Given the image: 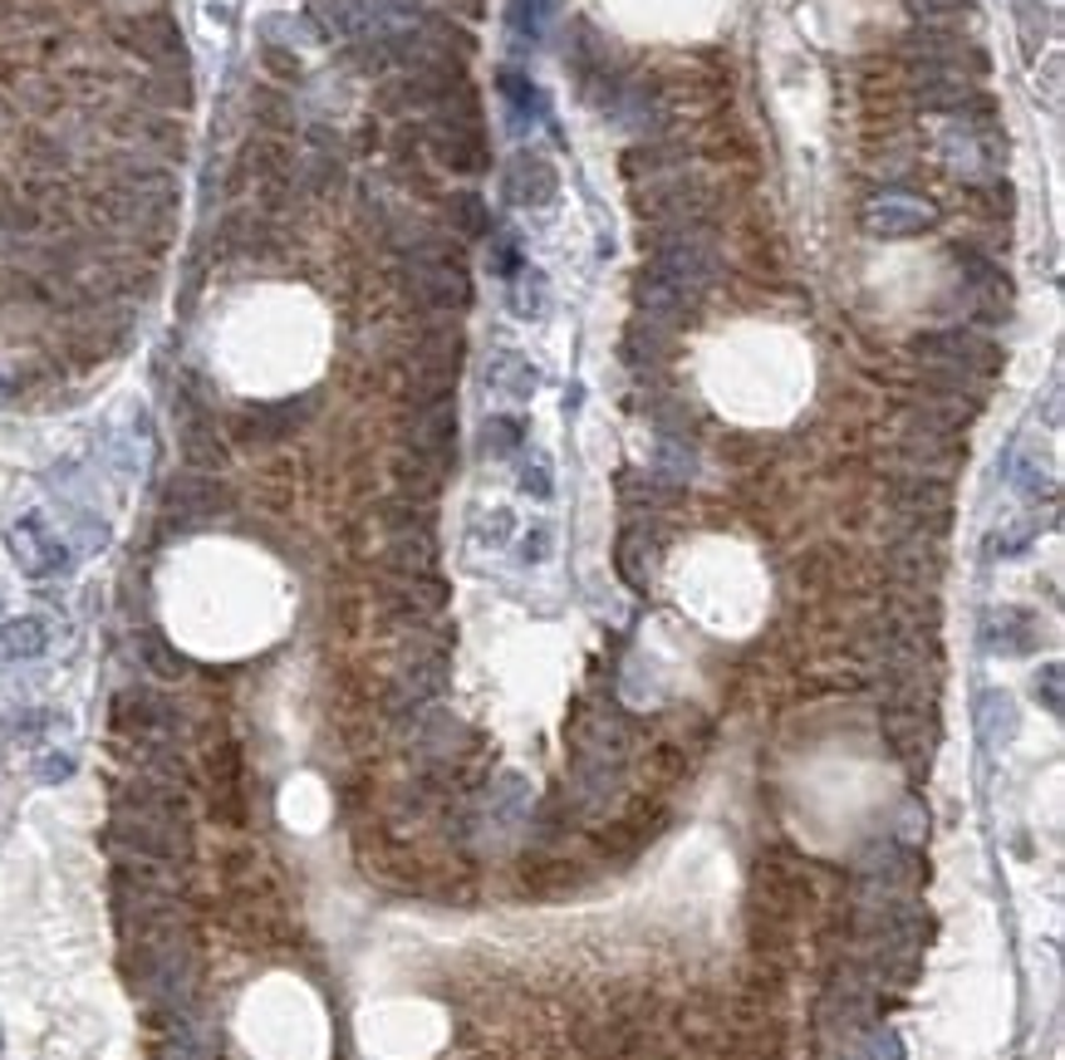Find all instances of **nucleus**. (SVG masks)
Instances as JSON below:
<instances>
[{
	"instance_id": "nucleus-2",
	"label": "nucleus",
	"mask_w": 1065,
	"mask_h": 1060,
	"mask_svg": "<svg viewBox=\"0 0 1065 1060\" xmlns=\"http://www.w3.org/2000/svg\"><path fill=\"white\" fill-rule=\"evenodd\" d=\"M977 732H983L987 747H1007L1017 737V702L1007 692H983V702H977Z\"/></svg>"
},
{
	"instance_id": "nucleus-4",
	"label": "nucleus",
	"mask_w": 1065,
	"mask_h": 1060,
	"mask_svg": "<svg viewBox=\"0 0 1065 1060\" xmlns=\"http://www.w3.org/2000/svg\"><path fill=\"white\" fill-rule=\"evenodd\" d=\"M491 383H497L506 398H531L535 393V369L521 364L515 354H506V359L497 364V373H491Z\"/></svg>"
},
{
	"instance_id": "nucleus-6",
	"label": "nucleus",
	"mask_w": 1065,
	"mask_h": 1060,
	"mask_svg": "<svg viewBox=\"0 0 1065 1060\" xmlns=\"http://www.w3.org/2000/svg\"><path fill=\"white\" fill-rule=\"evenodd\" d=\"M45 648V628L35 624V618H25V624H10L5 628V654H40Z\"/></svg>"
},
{
	"instance_id": "nucleus-9",
	"label": "nucleus",
	"mask_w": 1065,
	"mask_h": 1060,
	"mask_svg": "<svg viewBox=\"0 0 1065 1060\" xmlns=\"http://www.w3.org/2000/svg\"><path fill=\"white\" fill-rule=\"evenodd\" d=\"M1036 698H1046V707L1061 712V668H1046V678H1036Z\"/></svg>"
},
{
	"instance_id": "nucleus-5",
	"label": "nucleus",
	"mask_w": 1065,
	"mask_h": 1060,
	"mask_svg": "<svg viewBox=\"0 0 1065 1060\" xmlns=\"http://www.w3.org/2000/svg\"><path fill=\"white\" fill-rule=\"evenodd\" d=\"M521 491H525V496H535V501H545V496L555 491V481H551V461H545L541 453L521 461Z\"/></svg>"
},
{
	"instance_id": "nucleus-3",
	"label": "nucleus",
	"mask_w": 1065,
	"mask_h": 1060,
	"mask_svg": "<svg viewBox=\"0 0 1065 1060\" xmlns=\"http://www.w3.org/2000/svg\"><path fill=\"white\" fill-rule=\"evenodd\" d=\"M525 805H531V791H525V776L506 771L497 785H491L487 795V821L491 825H515L525 815Z\"/></svg>"
},
{
	"instance_id": "nucleus-8",
	"label": "nucleus",
	"mask_w": 1065,
	"mask_h": 1060,
	"mask_svg": "<svg viewBox=\"0 0 1065 1060\" xmlns=\"http://www.w3.org/2000/svg\"><path fill=\"white\" fill-rule=\"evenodd\" d=\"M545 550H551V531L535 526L531 535H525V545H521V560H525V565H541V560H545Z\"/></svg>"
},
{
	"instance_id": "nucleus-1",
	"label": "nucleus",
	"mask_w": 1065,
	"mask_h": 1060,
	"mask_svg": "<svg viewBox=\"0 0 1065 1060\" xmlns=\"http://www.w3.org/2000/svg\"><path fill=\"white\" fill-rule=\"evenodd\" d=\"M1036 644V618L1021 614V609H1001V614L987 618V648L992 654H1027Z\"/></svg>"
},
{
	"instance_id": "nucleus-7",
	"label": "nucleus",
	"mask_w": 1065,
	"mask_h": 1060,
	"mask_svg": "<svg viewBox=\"0 0 1065 1060\" xmlns=\"http://www.w3.org/2000/svg\"><path fill=\"white\" fill-rule=\"evenodd\" d=\"M515 437H521V427H515V423H506V417H501V423H491L487 427V453H511V447H515Z\"/></svg>"
}]
</instances>
